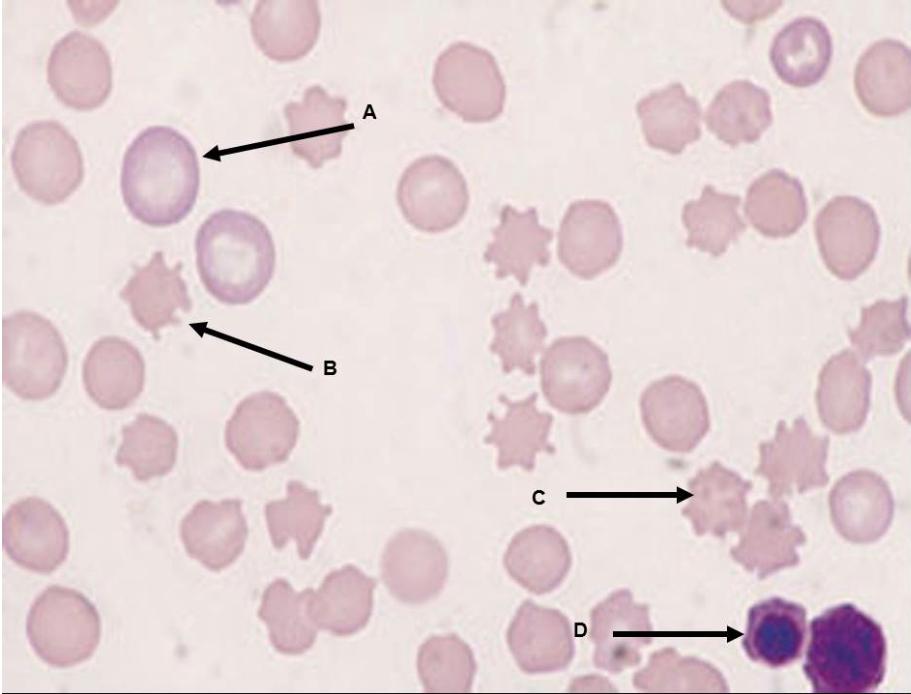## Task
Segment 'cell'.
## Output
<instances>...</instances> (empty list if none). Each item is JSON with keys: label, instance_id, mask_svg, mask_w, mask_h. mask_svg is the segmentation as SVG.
I'll return each mask as SVG.
<instances>
[{"label": "cell", "instance_id": "603a6c76", "mask_svg": "<svg viewBox=\"0 0 911 694\" xmlns=\"http://www.w3.org/2000/svg\"><path fill=\"white\" fill-rule=\"evenodd\" d=\"M537 398L538 393L533 392L513 401L501 393L498 401L505 406V414L502 417L493 411L487 414L490 430L483 442L496 448L498 469L517 466L531 472L538 453H554L555 448L549 442L554 418L537 408Z\"/></svg>", "mask_w": 911, "mask_h": 694}, {"label": "cell", "instance_id": "2e32d148", "mask_svg": "<svg viewBox=\"0 0 911 694\" xmlns=\"http://www.w3.org/2000/svg\"><path fill=\"white\" fill-rule=\"evenodd\" d=\"M829 437L814 434L803 417L796 418L791 426L779 421L770 441L759 444L757 475L770 483V493L780 496L794 488L804 492L828 482L825 462Z\"/></svg>", "mask_w": 911, "mask_h": 694}, {"label": "cell", "instance_id": "8992f818", "mask_svg": "<svg viewBox=\"0 0 911 694\" xmlns=\"http://www.w3.org/2000/svg\"><path fill=\"white\" fill-rule=\"evenodd\" d=\"M11 166L21 190L43 205H56L81 185L84 162L78 142L59 122L36 121L18 133Z\"/></svg>", "mask_w": 911, "mask_h": 694}, {"label": "cell", "instance_id": "9c48e42d", "mask_svg": "<svg viewBox=\"0 0 911 694\" xmlns=\"http://www.w3.org/2000/svg\"><path fill=\"white\" fill-rule=\"evenodd\" d=\"M300 432L297 415L277 393L261 391L245 397L225 426V444L246 470L262 471L285 462Z\"/></svg>", "mask_w": 911, "mask_h": 694}, {"label": "cell", "instance_id": "ffe728a7", "mask_svg": "<svg viewBox=\"0 0 911 694\" xmlns=\"http://www.w3.org/2000/svg\"><path fill=\"white\" fill-rule=\"evenodd\" d=\"M346 109L345 98L331 96L319 85L306 89L301 101L287 103L284 116L292 152L313 168L338 158L343 139L353 129L344 117Z\"/></svg>", "mask_w": 911, "mask_h": 694}, {"label": "cell", "instance_id": "3957f363", "mask_svg": "<svg viewBox=\"0 0 911 694\" xmlns=\"http://www.w3.org/2000/svg\"><path fill=\"white\" fill-rule=\"evenodd\" d=\"M803 671L817 693H866L886 672L881 626L851 603L826 610L810 623Z\"/></svg>", "mask_w": 911, "mask_h": 694}, {"label": "cell", "instance_id": "44dd1931", "mask_svg": "<svg viewBox=\"0 0 911 694\" xmlns=\"http://www.w3.org/2000/svg\"><path fill=\"white\" fill-rule=\"evenodd\" d=\"M248 525L239 499L201 500L180 524L187 554L211 571L219 572L241 555Z\"/></svg>", "mask_w": 911, "mask_h": 694}, {"label": "cell", "instance_id": "836d02e7", "mask_svg": "<svg viewBox=\"0 0 911 694\" xmlns=\"http://www.w3.org/2000/svg\"><path fill=\"white\" fill-rule=\"evenodd\" d=\"M770 61L778 77L794 87H808L822 79L832 58V39L817 18H797L774 37Z\"/></svg>", "mask_w": 911, "mask_h": 694}, {"label": "cell", "instance_id": "ab89813d", "mask_svg": "<svg viewBox=\"0 0 911 694\" xmlns=\"http://www.w3.org/2000/svg\"><path fill=\"white\" fill-rule=\"evenodd\" d=\"M311 588L296 592L283 578H277L263 592L258 610L259 618L267 625L273 647L285 655H301L317 638L308 601Z\"/></svg>", "mask_w": 911, "mask_h": 694}, {"label": "cell", "instance_id": "d6a6232c", "mask_svg": "<svg viewBox=\"0 0 911 694\" xmlns=\"http://www.w3.org/2000/svg\"><path fill=\"white\" fill-rule=\"evenodd\" d=\"M805 637V608L773 597L749 609L742 646L751 660L780 668L801 658Z\"/></svg>", "mask_w": 911, "mask_h": 694}, {"label": "cell", "instance_id": "d590c367", "mask_svg": "<svg viewBox=\"0 0 911 694\" xmlns=\"http://www.w3.org/2000/svg\"><path fill=\"white\" fill-rule=\"evenodd\" d=\"M744 210L751 225L770 238L793 235L808 215L802 184L779 169H771L751 183Z\"/></svg>", "mask_w": 911, "mask_h": 694}, {"label": "cell", "instance_id": "e575fe53", "mask_svg": "<svg viewBox=\"0 0 911 694\" xmlns=\"http://www.w3.org/2000/svg\"><path fill=\"white\" fill-rule=\"evenodd\" d=\"M649 146L672 155L701 137V106L680 83L653 91L636 105Z\"/></svg>", "mask_w": 911, "mask_h": 694}, {"label": "cell", "instance_id": "d4e9b609", "mask_svg": "<svg viewBox=\"0 0 911 694\" xmlns=\"http://www.w3.org/2000/svg\"><path fill=\"white\" fill-rule=\"evenodd\" d=\"M182 263L169 267L162 251H156L145 266L139 267L120 291L132 317L156 339L166 326L180 322V313L192 309Z\"/></svg>", "mask_w": 911, "mask_h": 694}, {"label": "cell", "instance_id": "cb8c5ba5", "mask_svg": "<svg viewBox=\"0 0 911 694\" xmlns=\"http://www.w3.org/2000/svg\"><path fill=\"white\" fill-rule=\"evenodd\" d=\"M832 522L852 542L881 537L894 514V501L884 479L869 470L850 472L839 479L829 495Z\"/></svg>", "mask_w": 911, "mask_h": 694}, {"label": "cell", "instance_id": "8d00e7d4", "mask_svg": "<svg viewBox=\"0 0 911 694\" xmlns=\"http://www.w3.org/2000/svg\"><path fill=\"white\" fill-rule=\"evenodd\" d=\"M704 119L707 128L732 147L754 143L772 124L770 96L748 80L732 81L716 94Z\"/></svg>", "mask_w": 911, "mask_h": 694}, {"label": "cell", "instance_id": "ee69618b", "mask_svg": "<svg viewBox=\"0 0 911 694\" xmlns=\"http://www.w3.org/2000/svg\"><path fill=\"white\" fill-rule=\"evenodd\" d=\"M908 303V297H902L895 301L878 300L862 308L860 323L848 331V336L863 360L902 350L910 338Z\"/></svg>", "mask_w": 911, "mask_h": 694}, {"label": "cell", "instance_id": "277c9868", "mask_svg": "<svg viewBox=\"0 0 911 694\" xmlns=\"http://www.w3.org/2000/svg\"><path fill=\"white\" fill-rule=\"evenodd\" d=\"M68 351L54 324L42 315L20 310L2 320V378L16 396L44 400L62 384Z\"/></svg>", "mask_w": 911, "mask_h": 694}, {"label": "cell", "instance_id": "ba28073f", "mask_svg": "<svg viewBox=\"0 0 911 694\" xmlns=\"http://www.w3.org/2000/svg\"><path fill=\"white\" fill-rule=\"evenodd\" d=\"M432 82L443 106L465 122H491L503 112V75L495 57L480 46L450 44L435 62Z\"/></svg>", "mask_w": 911, "mask_h": 694}, {"label": "cell", "instance_id": "7bdbcfd3", "mask_svg": "<svg viewBox=\"0 0 911 694\" xmlns=\"http://www.w3.org/2000/svg\"><path fill=\"white\" fill-rule=\"evenodd\" d=\"M416 667L427 692H470L477 671L471 647L454 633L428 637L418 649Z\"/></svg>", "mask_w": 911, "mask_h": 694}, {"label": "cell", "instance_id": "7a4b0ae2", "mask_svg": "<svg viewBox=\"0 0 911 694\" xmlns=\"http://www.w3.org/2000/svg\"><path fill=\"white\" fill-rule=\"evenodd\" d=\"M195 251L202 284L224 304L251 303L275 271L276 250L268 227L241 210L212 213L197 231Z\"/></svg>", "mask_w": 911, "mask_h": 694}, {"label": "cell", "instance_id": "6da1fadb", "mask_svg": "<svg viewBox=\"0 0 911 694\" xmlns=\"http://www.w3.org/2000/svg\"><path fill=\"white\" fill-rule=\"evenodd\" d=\"M120 185L135 219L152 227L177 224L192 211L198 196L196 151L177 130L148 127L126 149Z\"/></svg>", "mask_w": 911, "mask_h": 694}, {"label": "cell", "instance_id": "4316f807", "mask_svg": "<svg viewBox=\"0 0 911 694\" xmlns=\"http://www.w3.org/2000/svg\"><path fill=\"white\" fill-rule=\"evenodd\" d=\"M854 88L864 108L878 117L898 116L910 107V51L895 39H882L860 56Z\"/></svg>", "mask_w": 911, "mask_h": 694}, {"label": "cell", "instance_id": "d6986e66", "mask_svg": "<svg viewBox=\"0 0 911 694\" xmlns=\"http://www.w3.org/2000/svg\"><path fill=\"white\" fill-rule=\"evenodd\" d=\"M519 669L529 675L566 669L575 655L572 626L561 611L524 600L506 631Z\"/></svg>", "mask_w": 911, "mask_h": 694}, {"label": "cell", "instance_id": "f546056e", "mask_svg": "<svg viewBox=\"0 0 911 694\" xmlns=\"http://www.w3.org/2000/svg\"><path fill=\"white\" fill-rule=\"evenodd\" d=\"M572 556L568 542L554 527L537 524L517 532L503 556L508 575L525 590L543 595L561 585Z\"/></svg>", "mask_w": 911, "mask_h": 694}, {"label": "cell", "instance_id": "9a60e30c", "mask_svg": "<svg viewBox=\"0 0 911 694\" xmlns=\"http://www.w3.org/2000/svg\"><path fill=\"white\" fill-rule=\"evenodd\" d=\"M47 79L56 98L66 107L78 111L96 109L112 90L110 55L98 39L72 31L53 46Z\"/></svg>", "mask_w": 911, "mask_h": 694}, {"label": "cell", "instance_id": "e0dca14e", "mask_svg": "<svg viewBox=\"0 0 911 694\" xmlns=\"http://www.w3.org/2000/svg\"><path fill=\"white\" fill-rule=\"evenodd\" d=\"M3 547L17 565L50 574L67 559L70 535L62 515L39 497L13 503L3 516Z\"/></svg>", "mask_w": 911, "mask_h": 694}, {"label": "cell", "instance_id": "7402d4cb", "mask_svg": "<svg viewBox=\"0 0 911 694\" xmlns=\"http://www.w3.org/2000/svg\"><path fill=\"white\" fill-rule=\"evenodd\" d=\"M87 395L100 408L109 411L131 406L145 384V362L129 341L106 336L89 349L82 366Z\"/></svg>", "mask_w": 911, "mask_h": 694}, {"label": "cell", "instance_id": "8fae6325", "mask_svg": "<svg viewBox=\"0 0 911 694\" xmlns=\"http://www.w3.org/2000/svg\"><path fill=\"white\" fill-rule=\"evenodd\" d=\"M820 255L840 280L859 277L872 264L880 241V225L873 207L854 196L829 200L814 220Z\"/></svg>", "mask_w": 911, "mask_h": 694}, {"label": "cell", "instance_id": "30bf717a", "mask_svg": "<svg viewBox=\"0 0 911 694\" xmlns=\"http://www.w3.org/2000/svg\"><path fill=\"white\" fill-rule=\"evenodd\" d=\"M464 175L450 159L422 156L402 173L396 201L405 220L426 233H442L458 225L469 206Z\"/></svg>", "mask_w": 911, "mask_h": 694}, {"label": "cell", "instance_id": "83f0119b", "mask_svg": "<svg viewBox=\"0 0 911 694\" xmlns=\"http://www.w3.org/2000/svg\"><path fill=\"white\" fill-rule=\"evenodd\" d=\"M871 385L869 370L853 351L833 355L819 373L816 391L824 426L840 435L859 430L869 411Z\"/></svg>", "mask_w": 911, "mask_h": 694}, {"label": "cell", "instance_id": "f1b7e54d", "mask_svg": "<svg viewBox=\"0 0 911 694\" xmlns=\"http://www.w3.org/2000/svg\"><path fill=\"white\" fill-rule=\"evenodd\" d=\"M251 34L262 53L277 62L306 56L318 41L321 13L317 1H259L250 17Z\"/></svg>", "mask_w": 911, "mask_h": 694}, {"label": "cell", "instance_id": "f35d334b", "mask_svg": "<svg viewBox=\"0 0 911 694\" xmlns=\"http://www.w3.org/2000/svg\"><path fill=\"white\" fill-rule=\"evenodd\" d=\"M331 513V505L321 503L317 490L298 480L289 481L285 498L265 505V518L273 546L281 550L294 540L299 557L308 559Z\"/></svg>", "mask_w": 911, "mask_h": 694}, {"label": "cell", "instance_id": "4dcf8cb0", "mask_svg": "<svg viewBox=\"0 0 911 694\" xmlns=\"http://www.w3.org/2000/svg\"><path fill=\"white\" fill-rule=\"evenodd\" d=\"M376 580L347 564L310 590L308 609L317 628L348 637L364 629L371 617Z\"/></svg>", "mask_w": 911, "mask_h": 694}, {"label": "cell", "instance_id": "484cf974", "mask_svg": "<svg viewBox=\"0 0 911 694\" xmlns=\"http://www.w3.org/2000/svg\"><path fill=\"white\" fill-rule=\"evenodd\" d=\"M553 230L539 223L535 207L518 211L506 204L500 210L499 224L492 229L493 239L483 253L486 263L495 265V277L513 276L525 287L534 265L547 267L551 261L549 244Z\"/></svg>", "mask_w": 911, "mask_h": 694}, {"label": "cell", "instance_id": "52a82bcc", "mask_svg": "<svg viewBox=\"0 0 911 694\" xmlns=\"http://www.w3.org/2000/svg\"><path fill=\"white\" fill-rule=\"evenodd\" d=\"M540 386L548 404L567 415H583L606 397L612 370L608 354L586 336H563L543 352Z\"/></svg>", "mask_w": 911, "mask_h": 694}, {"label": "cell", "instance_id": "74e56055", "mask_svg": "<svg viewBox=\"0 0 911 694\" xmlns=\"http://www.w3.org/2000/svg\"><path fill=\"white\" fill-rule=\"evenodd\" d=\"M490 323L494 336L489 351L498 356L502 372L510 374L520 370L527 376H534L535 356L544 349L548 335L538 303L533 301L526 305L523 296L515 292L508 308L495 313Z\"/></svg>", "mask_w": 911, "mask_h": 694}, {"label": "cell", "instance_id": "4fadbf2b", "mask_svg": "<svg viewBox=\"0 0 911 694\" xmlns=\"http://www.w3.org/2000/svg\"><path fill=\"white\" fill-rule=\"evenodd\" d=\"M639 405L647 434L667 451H693L710 429L701 388L683 376L668 375L651 382L643 390Z\"/></svg>", "mask_w": 911, "mask_h": 694}, {"label": "cell", "instance_id": "5bb4252c", "mask_svg": "<svg viewBox=\"0 0 911 694\" xmlns=\"http://www.w3.org/2000/svg\"><path fill=\"white\" fill-rule=\"evenodd\" d=\"M449 569L442 543L422 529L394 534L383 550L380 575L389 593L407 605H421L442 592Z\"/></svg>", "mask_w": 911, "mask_h": 694}, {"label": "cell", "instance_id": "7c38bea8", "mask_svg": "<svg viewBox=\"0 0 911 694\" xmlns=\"http://www.w3.org/2000/svg\"><path fill=\"white\" fill-rule=\"evenodd\" d=\"M622 250V226L608 202L581 199L568 206L557 234V257L572 275L592 280L614 267Z\"/></svg>", "mask_w": 911, "mask_h": 694}, {"label": "cell", "instance_id": "5b68a950", "mask_svg": "<svg viewBox=\"0 0 911 694\" xmlns=\"http://www.w3.org/2000/svg\"><path fill=\"white\" fill-rule=\"evenodd\" d=\"M26 633L36 655L56 668L88 660L101 638V618L81 592L48 586L32 603Z\"/></svg>", "mask_w": 911, "mask_h": 694}, {"label": "cell", "instance_id": "60d3db41", "mask_svg": "<svg viewBox=\"0 0 911 694\" xmlns=\"http://www.w3.org/2000/svg\"><path fill=\"white\" fill-rule=\"evenodd\" d=\"M740 197L718 192L706 185L699 199L687 201L682 209V223L687 230L685 245L722 256L747 225L738 212Z\"/></svg>", "mask_w": 911, "mask_h": 694}, {"label": "cell", "instance_id": "1f68e13d", "mask_svg": "<svg viewBox=\"0 0 911 694\" xmlns=\"http://www.w3.org/2000/svg\"><path fill=\"white\" fill-rule=\"evenodd\" d=\"M692 494L681 513L698 535L724 536L739 529L746 514L745 496L751 485L736 472L714 461L688 482Z\"/></svg>", "mask_w": 911, "mask_h": 694}, {"label": "cell", "instance_id": "ac0fdd59", "mask_svg": "<svg viewBox=\"0 0 911 694\" xmlns=\"http://www.w3.org/2000/svg\"><path fill=\"white\" fill-rule=\"evenodd\" d=\"M653 637L648 605L634 601L629 590L614 591L590 612L593 663L609 673L618 674L637 666L641 650L652 643Z\"/></svg>", "mask_w": 911, "mask_h": 694}, {"label": "cell", "instance_id": "b9f144b4", "mask_svg": "<svg viewBox=\"0 0 911 694\" xmlns=\"http://www.w3.org/2000/svg\"><path fill=\"white\" fill-rule=\"evenodd\" d=\"M122 443L116 453V463L129 468L141 482L168 474L175 466L178 436L163 419L139 413L122 427Z\"/></svg>", "mask_w": 911, "mask_h": 694}, {"label": "cell", "instance_id": "f6af8a7d", "mask_svg": "<svg viewBox=\"0 0 911 694\" xmlns=\"http://www.w3.org/2000/svg\"><path fill=\"white\" fill-rule=\"evenodd\" d=\"M707 668L695 660L679 656L673 648L653 652L647 665L638 670L632 679L637 690L644 692H683L697 688Z\"/></svg>", "mask_w": 911, "mask_h": 694}]
</instances>
